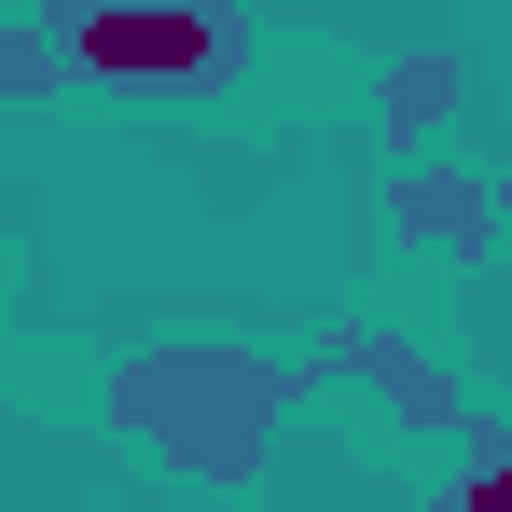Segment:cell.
Returning <instances> with one entry per match:
<instances>
[{"label": "cell", "instance_id": "4", "mask_svg": "<svg viewBox=\"0 0 512 512\" xmlns=\"http://www.w3.org/2000/svg\"><path fill=\"white\" fill-rule=\"evenodd\" d=\"M319 374H360V388H388V416H402V429H471V402H457V374H443V360H416L402 333H374V319H333V346H319Z\"/></svg>", "mask_w": 512, "mask_h": 512}, {"label": "cell", "instance_id": "1", "mask_svg": "<svg viewBox=\"0 0 512 512\" xmlns=\"http://www.w3.org/2000/svg\"><path fill=\"white\" fill-rule=\"evenodd\" d=\"M291 402H305V374L263 360V346H139V360H111V429L153 443L180 485H250L277 457Z\"/></svg>", "mask_w": 512, "mask_h": 512}, {"label": "cell", "instance_id": "5", "mask_svg": "<svg viewBox=\"0 0 512 512\" xmlns=\"http://www.w3.org/2000/svg\"><path fill=\"white\" fill-rule=\"evenodd\" d=\"M457 97H471V70H457V56H388V84H374L388 153H429V139L457 125Z\"/></svg>", "mask_w": 512, "mask_h": 512}, {"label": "cell", "instance_id": "7", "mask_svg": "<svg viewBox=\"0 0 512 512\" xmlns=\"http://www.w3.org/2000/svg\"><path fill=\"white\" fill-rule=\"evenodd\" d=\"M443 499L457 512H512V443H471V457L443 471Z\"/></svg>", "mask_w": 512, "mask_h": 512}, {"label": "cell", "instance_id": "6", "mask_svg": "<svg viewBox=\"0 0 512 512\" xmlns=\"http://www.w3.org/2000/svg\"><path fill=\"white\" fill-rule=\"evenodd\" d=\"M56 84H70L56 28H42V14H14V28H0V97H56Z\"/></svg>", "mask_w": 512, "mask_h": 512}, {"label": "cell", "instance_id": "2", "mask_svg": "<svg viewBox=\"0 0 512 512\" xmlns=\"http://www.w3.org/2000/svg\"><path fill=\"white\" fill-rule=\"evenodd\" d=\"M70 84L111 97H222L250 70V14L236 0H42Z\"/></svg>", "mask_w": 512, "mask_h": 512}, {"label": "cell", "instance_id": "3", "mask_svg": "<svg viewBox=\"0 0 512 512\" xmlns=\"http://www.w3.org/2000/svg\"><path fill=\"white\" fill-rule=\"evenodd\" d=\"M388 222H402L416 250L485 263V250H499V222H512V194H499V180H471V167H443V153H402V180H388Z\"/></svg>", "mask_w": 512, "mask_h": 512}, {"label": "cell", "instance_id": "8", "mask_svg": "<svg viewBox=\"0 0 512 512\" xmlns=\"http://www.w3.org/2000/svg\"><path fill=\"white\" fill-rule=\"evenodd\" d=\"M499 194H512V167H499Z\"/></svg>", "mask_w": 512, "mask_h": 512}]
</instances>
